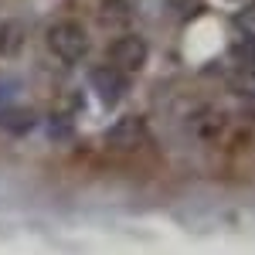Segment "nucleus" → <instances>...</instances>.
I'll return each instance as SVG.
<instances>
[{
	"label": "nucleus",
	"instance_id": "obj_10",
	"mask_svg": "<svg viewBox=\"0 0 255 255\" xmlns=\"http://www.w3.org/2000/svg\"><path fill=\"white\" fill-rule=\"evenodd\" d=\"M235 27L242 31V34H245V38H255V3H249L245 10H238Z\"/></svg>",
	"mask_w": 255,
	"mask_h": 255
},
{
	"label": "nucleus",
	"instance_id": "obj_2",
	"mask_svg": "<svg viewBox=\"0 0 255 255\" xmlns=\"http://www.w3.org/2000/svg\"><path fill=\"white\" fill-rule=\"evenodd\" d=\"M109 65L123 72V75H129V72H139L143 65H146V41L136 38V34H123L109 44Z\"/></svg>",
	"mask_w": 255,
	"mask_h": 255
},
{
	"label": "nucleus",
	"instance_id": "obj_3",
	"mask_svg": "<svg viewBox=\"0 0 255 255\" xmlns=\"http://www.w3.org/2000/svg\"><path fill=\"white\" fill-rule=\"evenodd\" d=\"M89 89H92L106 106H113V102H119L123 92H126V75L116 72L113 65H99V68L89 72Z\"/></svg>",
	"mask_w": 255,
	"mask_h": 255
},
{
	"label": "nucleus",
	"instance_id": "obj_14",
	"mask_svg": "<svg viewBox=\"0 0 255 255\" xmlns=\"http://www.w3.org/2000/svg\"><path fill=\"white\" fill-rule=\"evenodd\" d=\"M228 3H232V0H228Z\"/></svg>",
	"mask_w": 255,
	"mask_h": 255
},
{
	"label": "nucleus",
	"instance_id": "obj_5",
	"mask_svg": "<svg viewBox=\"0 0 255 255\" xmlns=\"http://www.w3.org/2000/svg\"><path fill=\"white\" fill-rule=\"evenodd\" d=\"M27 44V27L24 20L17 17H7L0 20V58H17Z\"/></svg>",
	"mask_w": 255,
	"mask_h": 255
},
{
	"label": "nucleus",
	"instance_id": "obj_7",
	"mask_svg": "<svg viewBox=\"0 0 255 255\" xmlns=\"http://www.w3.org/2000/svg\"><path fill=\"white\" fill-rule=\"evenodd\" d=\"M99 20L106 27H126L133 20V0H99Z\"/></svg>",
	"mask_w": 255,
	"mask_h": 255
},
{
	"label": "nucleus",
	"instance_id": "obj_1",
	"mask_svg": "<svg viewBox=\"0 0 255 255\" xmlns=\"http://www.w3.org/2000/svg\"><path fill=\"white\" fill-rule=\"evenodd\" d=\"M48 51L55 55L58 61L65 65H79L85 55H89V31L82 27L79 20H58V24H51L48 27Z\"/></svg>",
	"mask_w": 255,
	"mask_h": 255
},
{
	"label": "nucleus",
	"instance_id": "obj_8",
	"mask_svg": "<svg viewBox=\"0 0 255 255\" xmlns=\"http://www.w3.org/2000/svg\"><path fill=\"white\" fill-rule=\"evenodd\" d=\"M187 126H191L194 136H218V129H221V113H215L211 106H194Z\"/></svg>",
	"mask_w": 255,
	"mask_h": 255
},
{
	"label": "nucleus",
	"instance_id": "obj_11",
	"mask_svg": "<svg viewBox=\"0 0 255 255\" xmlns=\"http://www.w3.org/2000/svg\"><path fill=\"white\" fill-rule=\"evenodd\" d=\"M48 133H51V139H68L72 136V119H65V116H51L48 119Z\"/></svg>",
	"mask_w": 255,
	"mask_h": 255
},
{
	"label": "nucleus",
	"instance_id": "obj_13",
	"mask_svg": "<svg viewBox=\"0 0 255 255\" xmlns=\"http://www.w3.org/2000/svg\"><path fill=\"white\" fill-rule=\"evenodd\" d=\"M3 109H7V106H3V102H0V116H3Z\"/></svg>",
	"mask_w": 255,
	"mask_h": 255
},
{
	"label": "nucleus",
	"instance_id": "obj_12",
	"mask_svg": "<svg viewBox=\"0 0 255 255\" xmlns=\"http://www.w3.org/2000/svg\"><path fill=\"white\" fill-rule=\"evenodd\" d=\"M235 58L245 65V61H255V38H245V44L235 48Z\"/></svg>",
	"mask_w": 255,
	"mask_h": 255
},
{
	"label": "nucleus",
	"instance_id": "obj_6",
	"mask_svg": "<svg viewBox=\"0 0 255 255\" xmlns=\"http://www.w3.org/2000/svg\"><path fill=\"white\" fill-rule=\"evenodd\" d=\"M0 126H3L10 136H27L31 129H38V113H34V109H24V106L3 109V116H0Z\"/></svg>",
	"mask_w": 255,
	"mask_h": 255
},
{
	"label": "nucleus",
	"instance_id": "obj_4",
	"mask_svg": "<svg viewBox=\"0 0 255 255\" xmlns=\"http://www.w3.org/2000/svg\"><path fill=\"white\" fill-rule=\"evenodd\" d=\"M143 136H146V123H143V116H123L119 123H113V126L106 129V143H109V146H123V150L139 146Z\"/></svg>",
	"mask_w": 255,
	"mask_h": 255
},
{
	"label": "nucleus",
	"instance_id": "obj_9",
	"mask_svg": "<svg viewBox=\"0 0 255 255\" xmlns=\"http://www.w3.org/2000/svg\"><path fill=\"white\" fill-rule=\"evenodd\" d=\"M235 89L255 96V61H245V65H242V72L235 75Z\"/></svg>",
	"mask_w": 255,
	"mask_h": 255
}]
</instances>
